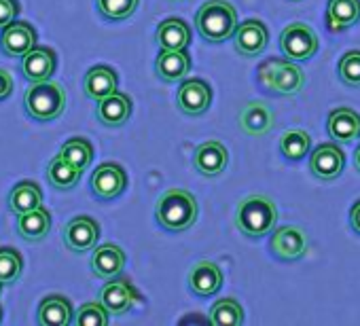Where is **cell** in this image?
<instances>
[{"label": "cell", "mask_w": 360, "mask_h": 326, "mask_svg": "<svg viewBox=\"0 0 360 326\" xmlns=\"http://www.w3.org/2000/svg\"><path fill=\"white\" fill-rule=\"evenodd\" d=\"M60 155H62L64 159H68L70 163H75V166H77L79 170L85 172L87 166L91 163V159H94V146H91V142L85 140V138H70L68 142H64Z\"/></svg>", "instance_id": "1f68e13d"}, {"label": "cell", "mask_w": 360, "mask_h": 326, "mask_svg": "<svg viewBox=\"0 0 360 326\" xmlns=\"http://www.w3.org/2000/svg\"><path fill=\"white\" fill-rule=\"evenodd\" d=\"M178 108L185 115H204L212 102V89L204 79H189L178 87Z\"/></svg>", "instance_id": "9c48e42d"}, {"label": "cell", "mask_w": 360, "mask_h": 326, "mask_svg": "<svg viewBox=\"0 0 360 326\" xmlns=\"http://www.w3.org/2000/svg\"><path fill=\"white\" fill-rule=\"evenodd\" d=\"M24 271V259L13 248H0V282L13 284Z\"/></svg>", "instance_id": "836d02e7"}, {"label": "cell", "mask_w": 360, "mask_h": 326, "mask_svg": "<svg viewBox=\"0 0 360 326\" xmlns=\"http://www.w3.org/2000/svg\"><path fill=\"white\" fill-rule=\"evenodd\" d=\"M125 187H127V176L119 163L112 161L102 163L91 174V191L100 200H115L125 191Z\"/></svg>", "instance_id": "ba28073f"}, {"label": "cell", "mask_w": 360, "mask_h": 326, "mask_svg": "<svg viewBox=\"0 0 360 326\" xmlns=\"http://www.w3.org/2000/svg\"><path fill=\"white\" fill-rule=\"evenodd\" d=\"M280 47L288 60L305 62V60L314 58V53L318 51V37L307 24L295 22L284 28V32L280 37Z\"/></svg>", "instance_id": "8992f818"}, {"label": "cell", "mask_w": 360, "mask_h": 326, "mask_svg": "<svg viewBox=\"0 0 360 326\" xmlns=\"http://www.w3.org/2000/svg\"><path fill=\"white\" fill-rule=\"evenodd\" d=\"M131 98L127 93L115 91L98 102V121L106 127H121L131 115Z\"/></svg>", "instance_id": "44dd1931"}, {"label": "cell", "mask_w": 360, "mask_h": 326, "mask_svg": "<svg viewBox=\"0 0 360 326\" xmlns=\"http://www.w3.org/2000/svg\"><path fill=\"white\" fill-rule=\"evenodd\" d=\"M100 237V225L91 216H77L64 227V244L72 252H87L96 248Z\"/></svg>", "instance_id": "7c38bea8"}, {"label": "cell", "mask_w": 360, "mask_h": 326, "mask_svg": "<svg viewBox=\"0 0 360 326\" xmlns=\"http://www.w3.org/2000/svg\"><path fill=\"white\" fill-rule=\"evenodd\" d=\"M140 0H96V7L102 18L110 22H121L134 15Z\"/></svg>", "instance_id": "d6a6232c"}, {"label": "cell", "mask_w": 360, "mask_h": 326, "mask_svg": "<svg viewBox=\"0 0 360 326\" xmlns=\"http://www.w3.org/2000/svg\"><path fill=\"white\" fill-rule=\"evenodd\" d=\"M0 322H3V309H0Z\"/></svg>", "instance_id": "60d3db41"}, {"label": "cell", "mask_w": 360, "mask_h": 326, "mask_svg": "<svg viewBox=\"0 0 360 326\" xmlns=\"http://www.w3.org/2000/svg\"><path fill=\"white\" fill-rule=\"evenodd\" d=\"M138 299H140L138 290L127 280L112 278L100 290V301L110 311V315H123V313H127L134 307V303H138Z\"/></svg>", "instance_id": "8fae6325"}, {"label": "cell", "mask_w": 360, "mask_h": 326, "mask_svg": "<svg viewBox=\"0 0 360 326\" xmlns=\"http://www.w3.org/2000/svg\"><path fill=\"white\" fill-rule=\"evenodd\" d=\"M155 41L161 49H187V45L191 43V30L187 22L169 18L159 24Z\"/></svg>", "instance_id": "cb8c5ba5"}, {"label": "cell", "mask_w": 360, "mask_h": 326, "mask_svg": "<svg viewBox=\"0 0 360 326\" xmlns=\"http://www.w3.org/2000/svg\"><path fill=\"white\" fill-rule=\"evenodd\" d=\"M210 322L214 326H240L244 322V309L231 296L217 301L210 309Z\"/></svg>", "instance_id": "4dcf8cb0"}, {"label": "cell", "mask_w": 360, "mask_h": 326, "mask_svg": "<svg viewBox=\"0 0 360 326\" xmlns=\"http://www.w3.org/2000/svg\"><path fill=\"white\" fill-rule=\"evenodd\" d=\"M0 286H3V282H0Z\"/></svg>", "instance_id": "7bdbcfd3"}, {"label": "cell", "mask_w": 360, "mask_h": 326, "mask_svg": "<svg viewBox=\"0 0 360 326\" xmlns=\"http://www.w3.org/2000/svg\"><path fill=\"white\" fill-rule=\"evenodd\" d=\"M349 225L356 233H360V200L352 206L349 210Z\"/></svg>", "instance_id": "f35d334b"}, {"label": "cell", "mask_w": 360, "mask_h": 326, "mask_svg": "<svg viewBox=\"0 0 360 326\" xmlns=\"http://www.w3.org/2000/svg\"><path fill=\"white\" fill-rule=\"evenodd\" d=\"M236 51L244 58H255L259 56L269 41V32L263 22L259 20H246L238 26L236 30Z\"/></svg>", "instance_id": "9a60e30c"}, {"label": "cell", "mask_w": 360, "mask_h": 326, "mask_svg": "<svg viewBox=\"0 0 360 326\" xmlns=\"http://www.w3.org/2000/svg\"><path fill=\"white\" fill-rule=\"evenodd\" d=\"M56 66H58V58L56 51L49 47H34L22 58V70L30 83L49 81L56 72Z\"/></svg>", "instance_id": "e0dca14e"}, {"label": "cell", "mask_w": 360, "mask_h": 326, "mask_svg": "<svg viewBox=\"0 0 360 326\" xmlns=\"http://www.w3.org/2000/svg\"><path fill=\"white\" fill-rule=\"evenodd\" d=\"M13 91V77L5 68H0V100L9 98Z\"/></svg>", "instance_id": "74e56055"}, {"label": "cell", "mask_w": 360, "mask_h": 326, "mask_svg": "<svg viewBox=\"0 0 360 326\" xmlns=\"http://www.w3.org/2000/svg\"><path fill=\"white\" fill-rule=\"evenodd\" d=\"M125 267V252L115 244H102L91 254V271L102 280L117 278Z\"/></svg>", "instance_id": "ffe728a7"}, {"label": "cell", "mask_w": 360, "mask_h": 326, "mask_svg": "<svg viewBox=\"0 0 360 326\" xmlns=\"http://www.w3.org/2000/svg\"><path fill=\"white\" fill-rule=\"evenodd\" d=\"M43 206V191L37 183L24 181L20 185L13 187L11 195H9V208L13 214H26L34 208Z\"/></svg>", "instance_id": "f1b7e54d"}, {"label": "cell", "mask_w": 360, "mask_h": 326, "mask_svg": "<svg viewBox=\"0 0 360 326\" xmlns=\"http://www.w3.org/2000/svg\"><path fill=\"white\" fill-rule=\"evenodd\" d=\"M0 47L9 58H24L37 47V32L26 22H11L0 37Z\"/></svg>", "instance_id": "5bb4252c"}, {"label": "cell", "mask_w": 360, "mask_h": 326, "mask_svg": "<svg viewBox=\"0 0 360 326\" xmlns=\"http://www.w3.org/2000/svg\"><path fill=\"white\" fill-rule=\"evenodd\" d=\"M292 3H301V0H292Z\"/></svg>", "instance_id": "b9f144b4"}, {"label": "cell", "mask_w": 360, "mask_h": 326, "mask_svg": "<svg viewBox=\"0 0 360 326\" xmlns=\"http://www.w3.org/2000/svg\"><path fill=\"white\" fill-rule=\"evenodd\" d=\"M278 221L276 204L265 195H250L240 202L236 212V227L246 237H263L274 231Z\"/></svg>", "instance_id": "3957f363"}, {"label": "cell", "mask_w": 360, "mask_h": 326, "mask_svg": "<svg viewBox=\"0 0 360 326\" xmlns=\"http://www.w3.org/2000/svg\"><path fill=\"white\" fill-rule=\"evenodd\" d=\"M195 26L204 41L212 45L225 43L238 30V11L227 0H208L195 15Z\"/></svg>", "instance_id": "7a4b0ae2"}, {"label": "cell", "mask_w": 360, "mask_h": 326, "mask_svg": "<svg viewBox=\"0 0 360 326\" xmlns=\"http://www.w3.org/2000/svg\"><path fill=\"white\" fill-rule=\"evenodd\" d=\"M117 85H119V79H117V72L108 66H96L87 72L85 77V83H83V89L85 93L91 98V100H104L108 98L110 93L117 91Z\"/></svg>", "instance_id": "d4e9b609"}, {"label": "cell", "mask_w": 360, "mask_h": 326, "mask_svg": "<svg viewBox=\"0 0 360 326\" xmlns=\"http://www.w3.org/2000/svg\"><path fill=\"white\" fill-rule=\"evenodd\" d=\"M227 161H229V152H227L225 144L219 140H208V142L200 144L193 155L195 170L206 178L221 176L227 168Z\"/></svg>", "instance_id": "30bf717a"}, {"label": "cell", "mask_w": 360, "mask_h": 326, "mask_svg": "<svg viewBox=\"0 0 360 326\" xmlns=\"http://www.w3.org/2000/svg\"><path fill=\"white\" fill-rule=\"evenodd\" d=\"M191 70V58L185 49H161L155 60V72L165 83L185 79Z\"/></svg>", "instance_id": "2e32d148"}, {"label": "cell", "mask_w": 360, "mask_h": 326, "mask_svg": "<svg viewBox=\"0 0 360 326\" xmlns=\"http://www.w3.org/2000/svg\"><path fill=\"white\" fill-rule=\"evenodd\" d=\"M269 248L280 261H297L307 252V237L299 227H280L274 231Z\"/></svg>", "instance_id": "4fadbf2b"}, {"label": "cell", "mask_w": 360, "mask_h": 326, "mask_svg": "<svg viewBox=\"0 0 360 326\" xmlns=\"http://www.w3.org/2000/svg\"><path fill=\"white\" fill-rule=\"evenodd\" d=\"M81 174H83V170H79L75 163H70L62 155L53 157L47 166V181L51 187H56L60 191H68V189L77 187V183L81 181Z\"/></svg>", "instance_id": "83f0119b"}, {"label": "cell", "mask_w": 360, "mask_h": 326, "mask_svg": "<svg viewBox=\"0 0 360 326\" xmlns=\"http://www.w3.org/2000/svg\"><path fill=\"white\" fill-rule=\"evenodd\" d=\"M155 216L157 223L167 231H187L198 221V202L185 189H169L157 200Z\"/></svg>", "instance_id": "6da1fadb"}, {"label": "cell", "mask_w": 360, "mask_h": 326, "mask_svg": "<svg viewBox=\"0 0 360 326\" xmlns=\"http://www.w3.org/2000/svg\"><path fill=\"white\" fill-rule=\"evenodd\" d=\"M20 15L18 0H0V28H7Z\"/></svg>", "instance_id": "8d00e7d4"}, {"label": "cell", "mask_w": 360, "mask_h": 326, "mask_svg": "<svg viewBox=\"0 0 360 326\" xmlns=\"http://www.w3.org/2000/svg\"><path fill=\"white\" fill-rule=\"evenodd\" d=\"M343 166H345L343 150L330 142L316 146L309 157V170L320 181H335L337 176H341Z\"/></svg>", "instance_id": "52a82bcc"}, {"label": "cell", "mask_w": 360, "mask_h": 326, "mask_svg": "<svg viewBox=\"0 0 360 326\" xmlns=\"http://www.w3.org/2000/svg\"><path fill=\"white\" fill-rule=\"evenodd\" d=\"M337 72L347 87H360V51H347L341 58Z\"/></svg>", "instance_id": "e575fe53"}, {"label": "cell", "mask_w": 360, "mask_h": 326, "mask_svg": "<svg viewBox=\"0 0 360 326\" xmlns=\"http://www.w3.org/2000/svg\"><path fill=\"white\" fill-rule=\"evenodd\" d=\"M328 136L341 144L352 142L360 136V115L352 108H335L326 119Z\"/></svg>", "instance_id": "d6986e66"}, {"label": "cell", "mask_w": 360, "mask_h": 326, "mask_svg": "<svg viewBox=\"0 0 360 326\" xmlns=\"http://www.w3.org/2000/svg\"><path fill=\"white\" fill-rule=\"evenodd\" d=\"M240 127L248 136H263L274 127V112L263 102H250L240 112Z\"/></svg>", "instance_id": "7402d4cb"}, {"label": "cell", "mask_w": 360, "mask_h": 326, "mask_svg": "<svg viewBox=\"0 0 360 326\" xmlns=\"http://www.w3.org/2000/svg\"><path fill=\"white\" fill-rule=\"evenodd\" d=\"M259 81L274 93L295 96L305 85V72L292 60L271 58L259 66Z\"/></svg>", "instance_id": "5b68a950"}, {"label": "cell", "mask_w": 360, "mask_h": 326, "mask_svg": "<svg viewBox=\"0 0 360 326\" xmlns=\"http://www.w3.org/2000/svg\"><path fill=\"white\" fill-rule=\"evenodd\" d=\"M51 229V214L45 206H39L26 214L18 216V231L28 242H41Z\"/></svg>", "instance_id": "603a6c76"}, {"label": "cell", "mask_w": 360, "mask_h": 326, "mask_svg": "<svg viewBox=\"0 0 360 326\" xmlns=\"http://www.w3.org/2000/svg\"><path fill=\"white\" fill-rule=\"evenodd\" d=\"M360 20V0H328L326 22L333 32L345 30Z\"/></svg>", "instance_id": "4316f807"}, {"label": "cell", "mask_w": 360, "mask_h": 326, "mask_svg": "<svg viewBox=\"0 0 360 326\" xmlns=\"http://www.w3.org/2000/svg\"><path fill=\"white\" fill-rule=\"evenodd\" d=\"M309 148H311V136L305 129H288L280 138V150L290 161L303 159Z\"/></svg>", "instance_id": "f546056e"}, {"label": "cell", "mask_w": 360, "mask_h": 326, "mask_svg": "<svg viewBox=\"0 0 360 326\" xmlns=\"http://www.w3.org/2000/svg\"><path fill=\"white\" fill-rule=\"evenodd\" d=\"M354 166H356V170L360 172V146L356 148V155H354Z\"/></svg>", "instance_id": "ab89813d"}, {"label": "cell", "mask_w": 360, "mask_h": 326, "mask_svg": "<svg viewBox=\"0 0 360 326\" xmlns=\"http://www.w3.org/2000/svg\"><path fill=\"white\" fill-rule=\"evenodd\" d=\"M28 115L37 121H53L66 110V91L56 81L32 83L24 96Z\"/></svg>", "instance_id": "277c9868"}, {"label": "cell", "mask_w": 360, "mask_h": 326, "mask_svg": "<svg viewBox=\"0 0 360 326\" xmlns=\"http://www.w3.org/2000/svg\"><path fill=\"white\" fill-rule=\"evenodd\" d=\"M110 311L104 307L102 301L98 303H85L79 313H77V324L79 326H106L108 324Z\"/></svg>", "instance_id": "d590c367"}, {"label": "cell", "mask_w": 360, "mask_h": 326, "mask_svg": "<svg viewBox=\"0 0 360 326\" xmlns=\"http://www.w3.org/2000/svg\"><path fill=\"white\" fill-rule=\"evenodd\" d=\"M223 286V271L212 261H200L189 271V288L198 296H212Z\"/></svg>", "instance_id": "ac0fdd59"}, {"label": "cell", "mask_w": 360, "mask_h": 326, "mask_svg": "<svg viewBox=\"0 0 360 326\" xmlns=\"http://www.w3.org/2000/svg\"><path fill=\"white\" fill-rule=\"evenodd\" d=\"M72 305L66 296L53 294L39 305V324L43 326H68L72 322Z\"/></svg>", "instance_id": "484cf974"}]
</instances>
